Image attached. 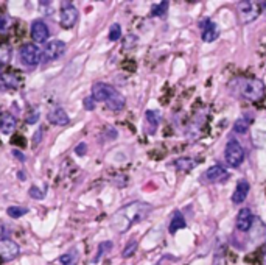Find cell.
I'll use <instances>...</instances> for the list:
<instances>
[{"mask_svg": "<svg viewBox=\"0 0 266 265\" xmlns=\"http://www.w3.org/2000/svg\"><path fill=\"white\" fill-rule=\"evenodd\" d=\"M151 211H153V206L148 203L144 201L129 203L112 215L111 225L117 232H126L132 225L145 220Z\"/></svg>", "mask_w": 266, "mask_h": 265, "instance_id": "6da1fadb", "label": "cell"}, {"mask_svg": "<svg viewBox=\"0 0 266 265\" xmlns=\"http://www.w3.org/2000/svg\"><path fill=\"white\" fill-rule=\"evenodd\" d=\"M229 86L232 91H235L240 97L249 101H260L265 94L266 88L262 80L259 78H249V77H236L234 78Z\"/></svg>", "mask_w": 266, "mask_h": 265, "instance_id": "7a4b0ae2", "label": "cell"}, {"mask_svg": "<svg viewBox=\"0 0 266 265\" xmlns=\"http://www.w3.org/2000/svg\"><path fill=\"white\" fill-rule=\"evenodd\" d=\"M92 99L95 101H103L106 103L108 108L112 111H121L125 108V97L121 94L112 88L111 84L106 83H95L92 88Z\"/></svg>", "mask_w": 266, "mask_h": 265, "instance_id": "3957f363", "label": "cell"}, {"mask_svg": "<svg viewBox=\"0 0 266 265\" xmlns=\"http://www.w3.org/2000/svg\"><path fill=\"white\" fill-rule=\"evenodd\" d=\"M19 60L25 67H36L42 60V50L36 44H24L19 50Z\"/></svg>", "mask_w": 266, "mask_h": 265, "instance_id": "277c9868", "label": "cell"}, {"mask_svg": "<svg viewBox=\"0 0 266 265\" xmlns=\"http://www.w3.org/2000/svg\"><path fill=\"white\" fill-rule=\"evenodd\" d=\"M224 159H226V164L232 168L241 166V163L244 161V150L238 140L231 139L227 142L226 150H224Z\"/></svg>", "mask_w": 266, "mask_h": 265, "instance_id": "5b68a950", "label": "cell"}, {"mask_svg": "<svg viewBox=\"0 0 266 265\" xmlns=\"http://www.w3.org/2000/svg\"><path fill=\"white\" fill-rule=\"evenodd\" d=\"M65 49H67L65 42L58 41V39L50 41L49 44H47L45 49H44V52H42V60L45 63H53L58 58H61V56L65 53Z\"/></svg>", "mask_w": 266, "mask_h": 265, "instance_id": "8992f818", "label": "cell"}, {"mask_svg": "<svg viewBox=\"0 0 266 265\" xmlns=\"http://www.w3.org/2000/svg\"><path fill=\"white\" fill-rule=\"evenodd\" d=\"M260 14V5L254 2H241L238 3V17L243 24H251Z\"/></svg>", "mask_w": 266, "mask_h": 265, "instance_id": "52a82bcc", "label": "cell"}, {"mask_svg": "<svg viewBox=\"0 0 266 265\" xmlns=\"http://www.w3.org/2000/svg\"><path fill=\"white\" fill-rule=\"evenodd\" d=\"M21 248L19 245L11 239H2L0 240V259L2 261H13L19 256Z\"/></svg>", "mask_w": 266, "mask_h": 265, "instance_id": "ba28073f", "label": "cell"}, {"mask_svg": "<svg viewBox=\"0 0 266 265\" xmlns=\"http://www.w3.org/2000/svg\"><path fill=\"white\" fill-rule=\"evenodd\" d=\"M227 176H229V175H227L224 167L212 166L204 172V175L201 176V181L203 183H223L227 179Z\"/></svg>", "mask_w": 266, "mask_h": 265, "instance_id": "9c48e42d", "label": "cell"}, {"mask_svg": "<svg viewBox=\"0 0 266 265\" xmlns=\"http://www.w3.org/2000/svg\"><path fill=\"white\" fill-rule=\"evenodd\" d=\"M61 25L64 28H72L78 21V9L70 3H65L61 8V16H59Z\"/></svg>", "mask_w": 266, "mask_h": 265, "instance_id": "30bf717a", "label": "cell"}, {"mask_svg": "<svg viewBox=\"0 0 266 265\" xmlns=\"http://www.w3.org/2000/svg\"><path fill=\"white\" fill-rule=\"evenodd\" d=\"M30 34H31V39L36 44H42L50 37L49 27L45 25L44 21H34L31 24V28H30Z\"/></svg>", "mask_w": 266, "mask_h": 265, "instance_id": "8fae6325", "label": "cell"}, {"mask_svg": "<svg viewBox=\"0 0 266 265\" xmlns=\"http://www.w3.org/2000/svg\"><path fill=\"white\" fill-rule=\"evenodd\" d=\"M235 225H236V230L241 231V232H246L249 231L252 228L254 225V215L249 209H241L238 212V215H236V220H235Z\"/></svg>", "mask_w": 266, "mask_h": 265, "instance_id": "7c38bea8", "label": "cell"}, {"mask_svg": "<svg viewBox=\"0 0 266 265\" xmlns=\"http://www.w3.org/2000/svg\"><path fill=\"white\" fill-rule=\"evenodd\" d=\"M201 37L204 42H213L218 37V27L213 24L210 19H204L201 21Z\"/></svg>", "mask_w": 266, "mask_h": 265, "instance_id": "4fadbf2b", "label": "cell"}, {"mask_svg": "<svg viewBox=\"0 0 266 265\" xmlns=\"http://www.w3.org/2000/svg\"><path fill=\"white\" fill-rule=\"evenodd\" d=\"M249 191H251V186H249L248 181H244V179L238 181V184H236L235 191L232 194V203L234 204H241L246 200V198H248Z\"/></svg>", "mask_w": 266, "mask_h": 265, "instance_id": "5bb4252c", "label": "cell"}, {"mask_svg": "<svg viewBox=\"0 0 266 265\" xmlns=\"http://www.w3.org/2000/svg\"><path fill=\"white\" fill-rule=\"evenodd\" d=\"M49 122L53 125H58V127H65L70 124V119L67 116V112H65L62 108H55L53 111H50Z\"/></svg>", "mask_w": 266, "mask_h": 265, "instance_id": "9a60e30c", "label": "cell"}, {"mask_svg": "<svg viewBox=\"0 0 266 265\" xmlns=\"http://www.w3.org/2000/svg\"><path fill=\"white\" fill-rule=\"evenodd\" d=\"M16 125H17V120L14 116H11L9 112H0V132L9 134L11 131H14Z\"/></svg>", "mask_w": 266, "mask_h": 265, "instance_id": "2e32d148", "label": "cell"}, {"mask_svg": "<svg viewBox=\"0 0 266 265\" xmlns=\"http://www.w3.org/2000/svg\"><path fill=\"white\" fill-rule=\"evenodd\" d=\"M0 83H2V86L6 89H17L21 86V78H19L16 73L3 72L0 73Z\"/></svg>", "mask_w": 266, "mask_h": 265, "instance_id": "e0dca14e", "label": "cell"}, {"mask_svg": "<svg viewBox=\"0 0 266 265\" xmlns=\"http://www.w3.org/2000/svg\"><path fill=\"white\" fill-rule=\"evenodd\" d=\"M145 120H147V125H148V132L149 134H154L157 131V127L160 124V114L159 111H147L145 112Z\"/></svg>", "mask_w": 266, "mask_h": 265, "instance_id": "ac0fdd59", "label": "cell"}, {"mask_svg": "<svg viewBox=\"0 0 266 265\" xmlns=\"http://www.w3.org/2000/svg\"><path fill=\"white\" fill-rule=\"evenodd\" d=\"M185 225H187V223H185L184 215L177 211V212H175L172 222H170V225H168V231L172 232V234H175V232H177L179 230H184Z\"/></svg>", "mask_w": 266, "mask_h": 265, "instance_id": "d6986e66", "label": "cell"}, {"mask_svg": "<svg viewBox=\"0 0 266 265\" xmlns=\"http://www.w3.org/2000/svg\"><path fill=\"white\" fill-rule=\"evenodd\" d=\"M175 166L177 170H180V172H188V170H192L196 166V163L190 158H180V159L175 161Z\"/></svg>", "mask_w": 266, "mask_h": 265, "instance_id": "ffe728a7", "label": "cell"}, {"mask_svg": "<svg viewBox=\"0 0 266 265\" xmlns=\"http://www.w3.org/2000/svg\"><path fill=\"white\" fill-rule=\"evenodd\" d=\"M78 259H80L78 253L73 250V251H69V253L62 254V256L59 258V262H61V265H77Z\"/></svg>", "mask_w": 266, "mask_h": 265, "instance_id": "44dd1931", "label": "cell"}, {"mask_svg": "<svg viewBox=\"0 0 266 265\" xmlns=\"http://www.w3.org/2000/svg\"><path fill=\"white\" fill-rule=\"evenodd\" d=\"M249 125H251V120L248 117H241V119H238L235 122L234 131L238 132V134H244V132L249 130Z\"/></svg>", "mask_w": 266, "mask_h": 265, "instance_id": "7402d4cb", "label": "cell"}, {"mask_svg": "<svg viewBox=\"0 0 266 265\" xmlns=\"http://www.w3.org/2000/svg\"><path fill=\"white\" fill-rule=\"evenodd\" d=\"M6 212L11 219H21V217H24L28 212V209L27 207H19V206H9Z\"/></svg>", "mask_w": 266, "mask_h": 265, "instance_id": "603a6c76", "label": "cell"}, {"mask_svg": "<svg viewBox=\"0 0 266 265\" xmlns=\"http://www.w3.org/2000/svg\"><path fill=\"white\" fill-rule=\"evenodd\" d=\"M167 9H168V2H162V3L154 5L153 8H151V14L157 16V17H162V16H165Z\"/></svg>", "mask_w": 266, "mask_h": 265, "instance_id": "cb8c5ba5", "label": "cell"}, {"mask_svg": "<svg viewBox=\"0 0 266 265\" xmlns=\"http://www.w3.org/2000/svg\"><path fill=\"white\" fill-rule=\"evenodd\" d=\"M111 248H112V242H103V243H100L98 253H97V256L93 258V262H98L103 258V254H106Z\"/></svg>", "mask_w": 266, "mask_h": 265, "instance_id": "d4e9b609", "label": "cell"}, {"mask_svg": "<svg viewBox=\"0 0 266 265\" xmlns=\"http://www.w3.org/2000/svg\"><path fill=\"white\" fill-rule=\"evenodd\" d=\"M121 37V27L118 24H114L109 30V39L111 41H118Z\"/></svg>", "mask_w": 266, "mask_h": 265, "instance_id": "484cf974", "label": "cell"}, {"mask_svg": "<svg viewBox=\"0 0 266 265\" xmlns=\"http://www.w3.org/2000/svg\"><path fill=\"white\" fill-rule=\"evenodd\" d=\"M11 60V49L8 45H2L0 47V63L5 64Z\"/></svg>", "mask_w": 266, "mask_h": 265, "instance_id": "4316f807", "label": "cell"}, {"mask_svg": "<svg viewBox=\"0 0 266 265\" xmlns=\"http://www.w3.org/2000/svg\"><path fill=\"white\" fill-rule=\"evenodd\" d=\"M136 250H137V240H131L125 247V250H123V258H131L136 253Z\"/></svg>", "mask_w": 266, "mask_h": 265, "instance_id": "83f0119b", "label": "cell"}, {"mask_svg": "<svg viewBox=\"0 0 266 265\" xmlns=\"http://www.w3.org/2000/svg\"><path fill=\"white\" fill-rule=\"evenodd\" d=\"M28 194H30V197L36 198V200H42L44 195H45V192H44V191H39V189H37V187H31V189H30V192H28Z\"/></svg>", "mask_w": 266, "mask_h": 265, "instance_id": "f1b7e54d", "label": "cell"}, {"mask_svg": "<svg viewBox=\"0 0 266 265\" xmlns=\"http://www.w3.org/2000/svg\"><path fill=\"white\" fill-rule=\"evenodd\" d=\"M37 119H39V112L31 111L30 114H28V117H27V122H28V124H36Z\"/></svg>", "mask_w": 266, "mask_h": 265, "instance_id": "f546056e", "label": "cell"}, {"mask_svg": "<svg viewBox=\"0 0 266 265\" xmlns=\"http://www.w3.org/2000/svg\"><path fill=\"white\" fill-rule=\"evenodd\" d=\"M86 150H88V145L84 144V142H81V144L75 148V153H77L78 156H83V155H86Z\"/></svg>", "mask_w": 266, "mask_h": 265, "instance_id": "4dcf8cb0", "label": "cell"}, {"mask_svg": "<svg viewBox=\"0 0 266 265\" xmlns=\"http://www.w3.org/2000/svg\"><path fill=\"white\" fill-rule=\"evenodd\" d=\"M84 108H86V109H89V111H92V109L95 108V100H93L92 97L84 99Z\"/></svg>", "mask_w": 266, "mask_h": 265, "instance_id": "1f68e13d", "label": "cell"}, {"mask_svg": "<svg viewBox=\"0 0 266 265\" xmlns=\"http://www.w3.org/2000/svg\"><path fill=\"white\" fill-rule=\"evenodd\" d=\"M11 144H17V145H21V147H25V144H27V142H25V139L22 137V136H14L13 139H11Z\"/></svg>", "mask_w": 266, "mask_h": 265, "instance_id": "d6a6232c", "label": "cell"}, {"mask_svg": "<svg viewBox=\"0 0 266 265\" xmlns=\"http://www.w3.org/2000/svg\"><path fill=\"white\" fill-rule=\"evenodd\" d=\"M41 134H42V130L39 128V130H37L36 134H34V137H33V142H34V144H39V142H41Z\"/></svg>", "mask_w": 266, "mask_h": 265, "instance_id": "836d02e7", "label": "cell"}, {"mask_svg": "<svg viewBox=\"0 0 266 265\" xmlns=\"http://www.w3.org/2000/svg\"><path fill=\"white\" fill-rule=\"evenodd\" d=\"M13 155H14L16 158H19V159H21L22 163L25 161V156H24V155H22V153H21V151H19V150H14V151H13Z\"/></svg>", "mask_w": 266, "mask_h": 265, "instance_id": "e575fe53", "label": "cell"}, {"mask_svg": "<svg viewBox=\"0 0 266 265\" xmlns=\"http://www.w3.org/2000/svg\"><path fill=\"white\" fill-rule=\"evenodd\" d=\"M19 179H24V181H25V179H27V176H25V173H22V172H19Z\"/></svg>", "mask_w": 266, "mask_h": 265, "instance_id": "d590c367", "label": "cell"}, {"mask_svg": "<svg viewBox=\"0 0 266 265\" xmlns=\"http://www.w3.org/2000/svg\"><path fill=\"white\" fill-rule=\"evenodd\" d=\"M0 265H2V259H0Z\"/></svg>", "mask_w": 266, "mask_h": 265, "instance_id": "8d00e7d4", "label": "cell"}]
</instances>
